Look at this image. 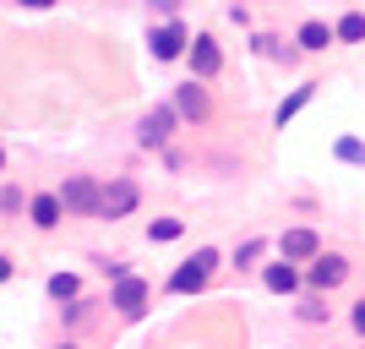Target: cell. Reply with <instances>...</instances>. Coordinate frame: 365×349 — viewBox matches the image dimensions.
<instances>
[{
    "label": "cell",
    "instance_id": "1",
    "mask_svg": "<svg viewBox=\"0 0 365 349\" xmlns=\"http://www.w3.org/2000/svg\"><path fill=\"white\" fill-rule=\"evenodd\" d=\"M218 251L213 246H197V257H185L180 268H175V273H169V295H202V289H207V278H213V268H218Z\"/></svg>",
    "mask_w": 365,
    "mask_h": 349
},
{
    "label": "cell",
    "instance_id": "2",
    "mask_svg": "<svg viewBox=\"0 0 365 349\" xmlns=\"http://www.w3.org/2000/svg\"><path fill=\"white\" fill-rule=\"evenodd\" d=\"M137 208H142V186L131 181V175H109L104 197H98V218H104V224H120V218H131Z\"/></svg>",
    "mask_w": 365,
    "mask_h": 349
},
{
    "label": "cell",
    "instance_id": "3",
    "mask_svg": "<svg viewBox=\"0 0 365 349\" xmlns=\"http://www.w3.org/2000/svg\"><path fill=\"white\" fill-rule=\"evenodd\" d=\"M55 191H61L71 218H98V197H104V181H98V175H66Z\"/></svg>",
    "mask_w": 365,
    "mask_h": 349
},
{
    "label": "cell",
    "instance_id": "4",
    "mask_svg": "<svg viewBox=\"0 0 365 349\" xmlns=\"http://www.w3.org/2000/svg\"><path fill=\"white\" fill-rule=\"evenodd\" d=\"M148 300H153V284L142 273H125V278H115V289H109V305L120 311L125 322H137L142 311H148Z\"/></svg>",
    "mask_w": 365,
    "mask_h": 349
},
{
    "label": "cell",
    "instance_id": "5",
    "mask_svg": "<svg viewBox=\"0 0 365 349\" xmlns=\"http://www.w3.org/2000/svg\"><path fill=\"white\" fill-rule=\"evenodd\" d=\"M148 49H153V61H180L185 49H191V33H185V22H180V16H164V22L148 33Z\"/></svg>",
    "mask_w": 365,
    "mask_h": 349
},
{
    "label": "cell",
    "instance_id": "6",
    "mask_svg": "<svg viewBox=\"0 0 365 349\" xmlns=\"http://www.w3.org/2000/svg\"><path fill=\"white\" fill-rule=\"evenodd\" d=\"M344 278H349V257H344V251H317V257H311V268H305V284L317 289V295L338 289Z\"/></svg>",
    "mask_w": 365,
    "mask_h": 349
},
{
    "label": "cell",
    "instance_id": "7",
    "mask_svg": "<svg viewBox=\"0 0 365 349\" xmlns=\"http://www.w3.org/2000/svg\"><path fill=\"white\" fill-rule=\"evenodd\" d=\"M175 126H180V109H175V104H158V109H148V115H142L137 142H142V148H169Z\"/></svg>",
    "mask_w": 365,
    "mask_h": 349
},
{
    "label": "cell",
    "instance_id": "8",
    "mask_svg": "<svg viewBox=\"0 0 365 349\" xmlns=\"http://www.w3.org/2000/svg\"><path fill=\"white\" fill-rule=\"evenodd\" d=\"M66 218H71V213H66L61 191H33V197H28V224L38 229V235H55Z\"/></svg>",
    "mask_w": 365,
    "mask_h": 349
},
{
    "label": "cell",
    "instance_id": "9",
    "mask_svg": "<svg viewBox=\"0 0 365 349\" xmlns=\"http://www.w3.org/2000/svg\"><path fill=\"white\" fill-rule=\"evenodd\" d=\"M185 61H191V76L213 82V76L224 71V49H218L213 33H197V39H191V49H185Z\"/></svg>",
    "mask_w": 365,
    "mask_h": 349
},
{
    "label": "cell",
    "instance_id": "10",
    "mask_svg": "<svg viewBox=\"0 0 365 349\" xmlns=\"http://www.w3.org/2000/svg\"><path fill=\"white\" fill-rule=\"evenodd\" d=\"M175 109H180V121H207L213 115V104H207V88H202V76H191V82H180L175 88Z\"/></svg>",
    "mask_w": 365,
    "mask_h": 349
},
{
    "label": "cell",
    "instance_id": "11",
    "mask_svg": "<svg viewBox=\"0 0 365 349\" xmlns=\"http://www.w3.org/2000/svg\"><path fill=\"white\" fill-rule=\"evenodd\" d=\"M317 251H322L317 229H284V241H278V257H289V262H311Z\"/></svg>",
    "mask_w": 365,
    "mask_h": 349
},
{
    "label": "cell",
    "instance_id": "12",
    "mask_svg": "<svg viewBox=\"0 0 365 349\" xmlns=\"http://www.w3.org/2000/svg\"><path fill=\"white\" fill-rule=\"evenodd\" d=\"M262 284L273 289V295H294V289H300V268H294L289 257H278V262L262 268Z\"/></svg>",
    "mask_w": 365,
    "mask_h": 349
},
{
    "label": "cell",
    "instance_id": "13",
    "mask_svg": "<svg viewBox=\"0 0 365 349\" xmlns=\"http://www.w3.org/2000/svg\"><path fill=\"white\" fill-rule=\"evenodd\" d=\"M294 44H300V49H311V55H317V49L338 44V33L327 28V22H317V16H311V22H300V33H294Z\"/></svg>",
    "mask_w": 365,
    "mask_h": 349
},
{
    "label": "cell",
    "instance_id": "14",
    "mask_svg": "<svg viewBox=\"0 0 365 349\" xmlns=\"http://www.w3.org/2000/svg\"><path fill=\"white\" fill-rule=\"evenodd\" d=\"M311 98H317V82H300V88H294V93H289V98H284V104H278V109H273V121H278V126H289V121H294V115H300V109H305V104H311Z\"/></svg>",
    "mask_w": 365,
    "mask_h": 349
},
{
    "label": "cell",
    "instance_id": "15",
    "mask_svg": "<svg viewBox=\"0 0 365 349\" xmlns=\"http://www.w3.org/2000/svg\"><path fill=\"white\" fill-rule=\"evenodd\" d=\"M44 295H49L55 305H66V300H76V295H82V278H76V273H49V278H44Z\"/></svg>",
    "mask_w": 365,
    "mask_h": 349
},
{
    "label": "cell",
    "instance_id": "16",
    "mask_svg": "<svg viewBox=\"0 0 365 349\" xmlns=\"http://www.w3.org/2000/svg\"><path fill=\"white\" fill-rule=\"evenodd\" d=\"M28 197H33V191H22L16 181H0V218H16V213H28Z\"/></svg>",
    "mask_w": 365,
    "mask_h": 349
},
{
    "label": "cell",
    "instance_id": "17",
    "mask_svg": "<svg viewBox=\"0 0 365 349\" xmlns=\"http://www.w3.org/2000/svg\"><path fill=\"white\" fill-rule=\"evenodd\" d=\"M333 33H338V44H365V11H344L333 22Z\"/></svg>",
    "mask_w": 365,
    "mask_h": 349
},
{
    "label": "cell",
    "instance_id": "18",
    "mask_svg": "<svg viewBox=\"0 0 365 349\" xmlns=\"http://www.w3.org/2000/svg\"><path fill=\"white\" fill-rule=\"evenodd\" d=\"M93 305H98L93 295H76V300H66V305H61V328H66V333H71V328H82V322L93 317Z\"/></svg>",
    "mask_w": 365,
    "mask_h": 349
},
{
    "label": "cell",
    "instance_id": "19",
    "mask_svg": "<svg viewBox=\"0 0 365 349\" xmlns=\"http://www.w3.org/2000/svg\"><path fill=\"white\" fill-rule=\"evenodd\" d=\"M180 235H185V218H153V224H148L153 246H169V241H180Z\"/></svg>",
    "mask_w": 365,
    "mask_h": 349
},
{
    "label": "cell",
    "instance_id": "20",
    "mask_svg": "<svg viewBox=\"0 0 365 349\" xmlns=\"http://www.w3.org/2000/svg\"><path fill=\"white\" fill-rule=\"evenodd\" d=\"M333 158L360 169V164H365V142H360V137H338V142H333Z\"/></svg>",
    "mask_w": 365,
    "mask_h": 349
},
{
    "label": "cell",
    "instance_id": "21",
    "mask_svg": "<svg viewBox=\"0 0 365 349\" xmlns=\"http://www.w3.org/2000/svg\"><path fill=\"white\" fill-rule=\"evenodd\" d=\"M93 268H98V273H104L109 284H115V278H125V273H131V262H125V257H93Z\"/></svg>",
    "mask_w": 365,
    "mask_h": 349
},
{
    "label": "cell",
    "instance_id": "22",
    "mask_svg": "<svg viewBox=\"0 0 365 349\" xmlns=\"http://www.w3.org/2000/svg\"><path fill=\"white\" fill-rule=\"evenodd\" d=\"M262 251H267V241H245V246H235V268H257Z\"/></svg>",
    "mask_w": 365,
    "mask_h": 349
},
{
    "label": "cell",
    "instance_id": "23",
    "mask_svg": "<svg viewBox=\"0 0 365 349\" xmlns=\"http://www.w3.org/2000/svg\"><path fill=\"white\" fill-rule=\"evenodd\" d=\"M300 322H327V305H322V295L311 289V300L300 305Z\"/></svg>",
    "mask_w": 365,
    "mask_h": 349
},
{
    "label": "cell",
    "instance_id": "24",
    "mask_svg": "<svg viewBox=\"0 0 365 349\" xmlns=\"http://www.w3.org/2000/svg\"><path fill=\"white\" fill-rule=\"evenodd\" d=\"M11 278H16V257H11V251H0V284H11Z\"/></svg>",
    "mask_w": 365,
    "mask_h": 349
},
{
    "label": "cell",
    "instance_id": "25",
    "mask_svg": "<svg viewBox=\"0 0 365 349\" xmlns=\"http://www.w3.org/2000/svg\"><path fill=\"white\" fill-rule=\"evenodd\" d=\"M349 328L365 338V300H354V311H349Z\"/></svg>",
    "mask_w": 365,
    "mask_h": 349
},
{
    "label": "cell",
    "instance_id": "26",
    "mask_svg": "<svg viewBox=\"0 0 365 349\" xmlns=\"http://www.w3.org/2000/svg\"><path fill=\"white\" fill-rule=\"evenodd\" d=\"M16 6H28V11H49L55 0H16Z\"/></svg>",
    "mask_w": 365,
    "mask_h": 349
},
{
    "label": "cell",
    "instance_id": "27",
    "mask_svg": "<svg viewBox=\"0 0 365 349\" xmlns=\"http://www.w3.org/2000/svg\"><path fill=\"white\" fill-rule=\"evenodd\" d=\"M153 6H158V16H175V6H180V0H153Z\"/></svg>",
    "mask_w": 365,
    "mask_h": 349
},
{
    "label": "cell",
    "instance_id": "28",
    "mask_svg": "<svg viewBox=\"0 0 365 349\" xmlns=\"http://www.w3.org/2000/svg\"><path fill=\"white\" fill-rule=\"evenodd\" d=\"M0 181H6V148H0Z\"/></svg>",
    "mask_w": 365,
    "mask_h": 349
},
{
    "label": "cell",
    "instance_id": "29",
    "mask_svg": "<svg viewBox=\"0 0 365 349\" xmlns=\"http://www.w3.org/2000/svg\"><path fill=\"white\" fill-rule=\"evenodd\" d=\"M55 349H76V344H55Z\"/></svg>",
    "mask_w": 365,
    "mask_h": 349
}]
</instances>
